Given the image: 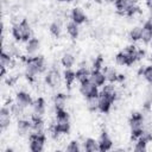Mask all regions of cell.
<instances>
[{
  "label": "cell",
  "instance_id": "6da1fadb",
  "mask_svg": "<svg viewBox=\"0 0 152 152\" xmlns=\"http://www.w3.org/2000/svg\"><path fill=\"white\" fill-rule=\"evenodd\" d=\"M45 69L46 64L43 56H32L25 59V76L28 81H33L36 75L44 72Z\"/></svg>",
  "mask_w": 152,
  "mask_h": 152
},
{
  "label": "cell",
  "instance_id": "7a4b0ae2",
  "mask_svg": "<svg viewBox=\"0 0 152 152\" xmlns=\"http://www.w3.org/2000/svg\"><path fill=\"white\" fill-rule=\"evenodd\" d=\"M56 113V120L55 124L51 126L50 132L53 138L59 137L61 134H66L70 129V116L65 109L62 110H55Z\"/></svg>",
  "mask_w": 152,
  "mask_h": 152
},
{
  "label": "cell",
  "instance_id": "3957f363",
  "mask_svg": "<svg viewBox=\"0 0 152 152\" xmlns=\"http://www.w3.org/2000/svg\"><path fill=\"white\" fill-rule=\"evenodd\" d=\"M145 56L144 50H138L134 45H129L115 56V62L120 65H131Z\"/></svg>",
  "mask_w": 152,
  "mask_h": 152
},
{
  "label": "cell",
  "instance_id": "277c9868",
  "mask_svg": "<svg viewBox=\"0 0 152 152\" xmlns=\"http://www.w3.org/2000/svg\"><path fill=\"white\" fill-rule=\"evenodd\" d=\"M116 100V91L114 86H103L101 93H99V110L101 113H108L113 102Z\"/></svg>",
  "mask_w": 152,
  "mask_h": 152
},
{
  "label": "cell",
  "instance_id": "5b68a950",
  "mask_svg": "<svg viewBox=\"0 0 152 152\" xmlns=\"http://www.w3.org/2000/svg\"><path fill=\"white\" fill-rule=\"evenodd\" d=\"M12 36L17 42H27L30 38H32V30L31 25L27 21V19H23L18 23H15L12 26Z\"/></svg>",
  "mask_w": 152,
  "mask_h": 152
},
{
  "label": "cell",
  "instance_id": "8992f818",
  "mask_svg": "<svg viewBox=\"0 0 152 152\" xmlns=\"http://www.w3.org/2000/svg\"><path fill=\"white\" fill-rule=\"evenodd\" d=\"M129 127H131L132 137L134 139H138L142 134V132L146 129L145 128V118H144V114L140 113V112L132 113L131 119H129Z\"/></svg>",
  "mask_w": 152,
  "mask_h": 152
},
{
  "label": "cell",
  "instance_id": "52a82bcc",
  "mask_svg": "<svg viewBox=\"0 0 152 152\" xmlns=\"http://www.w3.org/2000/svg\"><path fill=\"white\" fill-rule=\"evenodd\" d=\"M115 6L121 14H126L129 17L139 12L137 0H115Z\"/></svg>",
  "mask_w": 152,
  "mask_h": 152
},
{
  "label": "cell",
  "instance_id": "ba28073f",
  "mask_svg": "<svg viewBox=\"0 0 152 152\" xmlns=\"http://www.w3.org/2000/svg\"><path fill=\"white\" fill-rule=\"evenodd\" d=\"M45 141H46V135L44 132L43 133L32 132L28 135V142H30L28 146H30V150L33 152H42L44 150Z\"/></svg>",
  "mask_w": 152,
  "mask_h": 152
},
{
  "label": "cell",
  "instance_id": "9c48e42d",
  "mask_svg": "<svg viewBox=\"0 0 152 152\" xmlns=\"http://www.w3.org/2000/svg\"><path fill=\"white\" fill-rule=\"evenodd\" d=\"M80 93L86 97H91V96H97L99 95V87H96L94 83H91L89 80L81 82L80 83Z\"/></svg>",
  "mask_w": 152,
  "mask_h": 152
},
{
  "label": "cell",
  "instance_id": "30bf717a",
  "mask_svg": "<svg viewBox=\"0 0 152 152\" xmlns=\"http://www.w3.org/2000/svg\"><path fill=\"white\" fill-rule=\"evenodd\" d=\"M45 82H46V84H48L49 87H51V88L58 87L59 83H61V74H59L58 69H56L55 66L51 68V69L48 71L46 76H45Z\"/></svg>",
  "mask_w": 152,
  "mask_h": 152
},
{
  "label": "cell",
  "instance_id": "8fae6325",
  "mask_svg": "<svg viewBox=\"0 0 152 152\" xmlns=\"http://www.w3.org/2000/svg\"><path fill=\"white\" fill-rule=\"evenodd\" d=\"M17 129H18V134L21 137L30 135L32 133V120L31 119H19Z\"/></svg>",
  "mask_w": 152,
  "mask_h": 152
},
{
  "label": "cell",
  "instance_id": "7c38bea8",
  "mask_svg": "<svg viewBox=\"0 0 152 152\" xmlns=\"http://www.w3.org/2000/svg\"><path fill=\"white\" fill-rule=\"evenodd\" d=\"M14 101H15L19 106H21L24 109L31 107L32 103H33V100H32L31 95H30L28 93L24 91V90H20V91L17 93V95H15V100H14Z\"/></svg>",
  "mask_w": 152,
  "mask_h": 152
},
{
  "label": "cell",
  "instance_id": "4fadbf2b",
  "mask_svg": "<svg viewBox=\"0 0 152 152\" xmlns=\"http://www.w3.org/2000/svg\"><path fill=\"white\" fill-rule=\"evenodd\" d=\"M11 116H12V114H11L10 107L2 106L0 109V128H1V131H5L10 126Z\"/></svg>",
  "mask_w": 152,
  "mask_h": 152
},
{
  "label": "cell",
  "instance_id": "5bb4252c",
  "mask_svg": "<svg viewBox=\"0 0 152 152\" xmlns=\"http://www.w3.org/2000/svg\"><path fill=\"white\" fill-rule=\"evenodd\" d=\"M89 81L94 83L96 87H103L104 83L107 82L102 70H91L89 75Z\"/></svg>",
  "mask_w": 152,
  "mask_h": 152
},
{
  "label": "cell",
  "instance_id": "9a60e30c",
  "mask_svg": "<svg viewBox=\"0 0 152 152\" xmlns=\"http://www.w3.org/2000/svg\"><path fill=\"white\" fill-rule=\"evenodd\" d=\"M32 115H37V116H43L46 109V104H45V100L43 97H38L37 100L33 101L32 103Z\"/></svg>",
  "mask_w": 152,
  "mask_h": 152
},
{
  "label": "cell",
  "instance_id": "2e32d148",
  "mask_svg": "<svg viewBox=\"0 0 152 152\" xmlns=\"http://www.w3.org/2000/svg\"><path fill=\"white\" fill-rule=\"evenodd\" d=\"M97 141H99L100 151H102V152L109 151V150L112 148V146H113V141H112L109 134H108L106 131H103V132L101 133V135H100V138H99Z\"/></svg>",
  "mask_w": 152,
  "mask_h": 152
},
{
  "label": "cell",
  "instance_id": "e0dca14e",
  "mask_svg": "<svg viewBox=\"0 0 152 152\" xmlns=\"http://www.w3.org/2000/svg\"><path fill=\"white\" fill-rule=\"evenodd\" d=\"M140 40H142L145 44H148L152 42V25L150 23V20H147L142 26H141V38Z\"/></svg>",
  "mask_w": 152,
  "mask_h": 152
},
{
  "label": "cell",
  "instance_id": "ac0fdd59",
  "mask_svg": "<svg viewBox=\"0 0 152 152\" xmlns=\"http://www.w3.org/2000/svg\"><path fill=\"white\" fill-rule=\"evenodd\" d=\"M39 48H40V42H39V39L32 37V38H30V39L26 42L25 51H26L27 55H31V56H32V55H34V53L39 50Z\"/></svg>",
  "mask_w": 152,
  "mask_h": 152
},
{
  "label": "cell",
  "instance_id": "d6986e66",
  "mask_svg": "<svg viewBox=\"0 0 152 152\" xmlns=\"http://www.w3.org/2000/svg\"><path fill=\"white\" fill-rule=\"evenodd\" d=\"M102 72L106 77V81L109 82V83H114V82H118L119 81V75L118 71L112 68V66H103L102 68Z\"/></svg>",
  "mask_w": 152,
  "mask_h": 152
},
{
  "label": "cell",
  "instance_id": "ffe728a7",
  "mask_svg": "<svg viewBox=\"0 0 152 152\" xmlns=\"http://www.w3.org/2000/svg\"><path fill=\"white\" fill-rule=\"evenodd\" d=\"M70 17H71V20L75 21L76 24L81 25L83 24L86 20H87V15L86 13L80 8V7H75L71 10V13H70Z\"/></svg>",
  "mask_w": 152,
  "mask_h": 152
},
{
  "label": "cell",
  "instance_id": "44dd1931",
  "mask_svg": "<svg viewBox=\"0 0 152 152\" xmlns=\"http://www.w3.org/2000/svg\"><path fill=\"white\" fill-rule=\"evenodd\" d=\"M66 102H68V97H66L65 94H63V93L56 94L55 97H53V107H55V110L65 109Z\"/></svg>",
  "mask_w": 152,
  "mask_h": 152
},
{
  "label": "cell",
  "instance_id": "7402d4cb",
  "mask_svg": "<svg viewBox=\"0 0 152 152\" xmlns=\"http://www.w3.org/2000/svg\"><path fill=\"white\" fill-rule=\"evenodd\" d=\"M12 56L8 55L5 51H1V57H0V68H1V76H5L6 69L12 64Z\"/></svg>",
  "mask_w": 152,
  "mask_h": 152
},
{
  "label": "cell",
  "instance_id": "603a6c76",
  "mask_svg": "<svg viewBox=\"0 0 152 152\" xmlns=\"http://www.w3.org/2000/svg\"><path fill=\"white\" fill-rule=\"evenodd\" d=\"M82 148L87 152H96V151H100V147H99V141L93 139V138H87L84 141H83V146Z\"/></svg>",
  "mask_w": 152,
  "mask_h": 152
},
{
  "label": "cell",
  "instance_id": "cb8c5ba5",
  "mask_svg": "<svg viewBox=\"0 0 152 152\" xmlns=\"http://www.w3.org/2000/svg\"><path fill=\"white\" fill-rule=\"evenodd\" d=\"M76 72V80L81 83V82H84L87 80H89V75H90V71L89 69L86 66V65H80L78 69L75 71Z\"/></svg>",
  "mask_w": 152,
  "mask_h": 152
},
{
  "label": "cell",
  "instance_id": "d4e9b609",
  "mask_svg": "<svg viewBox=\"0 0 152 152\" xmlns=\"http://www.w3.org/2000/svg\"><path fill=\"white\" fill-rule=\"evenodd\" d=\"M66 32H68V34L72 38V39H76L77 37H78V34H80V25L78 24H76L75 21H69L68 24H66Z\"/></svg>",
  "mask_w": 152,
  "mask_h": 152
},
{
  "label": "cell",
  "instance_id": "484cf974",
  "mask_svg": "<svg viewBox=\"0 0 152 152\" xmlns=\"http://www.w3.org/2000/svg\"><path fill=\"white\" fill-rule=\"evenodd\" d=\"M61 63L65 69H71L75 64V56L70 52H65L61 58Z\"/></svg>",
  "mask_w": 152,
  "mask_h": 152
},
{
  "label": "cell",
  "instance_id": "4316f807",
  "mask_svg": "<svg viewBox=\"0 0 152 152\" xmlns=\"http://www.w3.org/2000/svg\"><path fill=\"white\" fill-rule=\"evenodd\" d=\"M63 75H64L65 84H66L68 89H70L71 86H72V83H74L75 80H76V72H75L74 70H71V69H65V71H64Z\"/></svg>",
  "mask_w": 152,
  "mask_h": 152
},
{
  "label": "cell",
  "instance_id": "83f0119b",
  "mask_svg": "<svg viewBox=\"0 0 152 152\" xmlns=\"http://www.w3.org/2000/svg\"><path fill=\"white\" fill-rule=\"evenodd\" d=\"M49 30H50V33H51L53 37L58 38V37L61 36V33H62V23H61L59 20L52 21V23L50 24Z\"/></svg>",
  "mask_w": 152,
  "mask_h": 152
},
{
  "label": "cell",
  "instance_id": "f1b7e54d",
  "mask_svg": "<svg viewBox=\"0 0 152 152\" xmlns=\"http://www.w3.org/2000/svg\"><path fill=\"white\" fill-rule=\"evenodd\" d=\"M8 107H10V110H11L12 116H15V118H21V116H23L25 109H24L21 106H19L15 101H14L12 104H10Z\"/></svg>",
  "mask_w": 152,
  "mask_h": 152
},
{
  "label": "cell",
  "instance_id": "f546056e",
  "mask_svg": "<svg viewBox=\"0 0 152 152\" xmlns=\"http://www.w3.org/2000/svg\"><path fill=\"white\" fill-rule=\"evenodd\" d=\"M1 51L7 52V53H8V55H11L12 57H17V56H19L18 48H17V46H15V44H13V43H8L7 45H4Z\"/></svg>",
  "mask_w": 152,
  "mask_h": 152
},
{
  "label": "cell",
  "instance_id": "4dcf8cb0",
  "mask_svg": "<svg viewBox=\"0 0 152 152\" xmlns=\"http://www.w3.org/2000/svg\"><path fill=\"white\" fill-rule=\"evenodd\" d=\"M87 108L91 112H95L99 109V95L87 99Z\"/></svg>",
  "mask_w": 152,
  "mask_h": 152
},
{
  "label": "cell",
  "instance_id": "1f68e13d",
  "mask_svg": "<svg viewBox=\"0 0 152 152\" xmlns=\"http://www.w3.org/2000/svg\"><path fill=\"white\" fill-rule=\"evenodd\" d=\"M129 39L132 42H138L140 40L141 38V26H134L131 31H129V34H128Z\"/></svg>",
  "mask_w": 152,
  "mask_h": 152
},
{
  "label": "cell",
  "instance_id": "d6a6232c",
  "mask_svg": "<svg viewBox=\"0 0 152 152\" xmlns=\"http://www.w3.org/2000/svg\"><path fill=\"white\" fill-rule=\"evenodd\" d=\"M151 107H152V88H150L145 95V101H144V110L145 112H150L151 110Z\"/></svg>",
  "mask_w": 152,
  "mask_h": 152
},
{
  "label": "cell",
  "instance_id": "836d02e7",
  "mask_svg": "<svg viewBox=\"0 0 152 152\" xmlns=\"http://www.w3.org/2000/svg\"><path fill=\"white\" fill-rule=\"evenodd\" d=\"M147 141L146 140H144V139H141V138H138L137 139V142H135V145H134V147H133V150L134 151H137V152H142V151H146L147 150Z\"/></svg>",
  "mask_w": 152,
  "mask_h": 152
},
{
  "label": "cell",
  "instance_id": "e575fe53",
  "mask_svg": "<svg viewBox=\"0 0 152 152\" xmlns=\"http://www.w3.org/2000/svg\"><path fill=\"white\" fill-rule=\"evenodd\" d=\"M65 150H66L68 152H80V151L83 150V148H82L81 144H80L77 140H71V141L66 145Z\"/></svg>",
  "mask_w": 152,
  "mask_h": 152
},
{
  "label": "cell",
  "instance_id": "d590c367",
  "mask_svg": "<svg viewBox=\"0 0 152 152\" xmlns=\"http://www.w3.org/2000/svg\"><path fill=\"white\" fill-rule=\"evenodd\" d=\"M140 74L142 75V77L150 84H152V65H148V66H145L144 69H141L140 70Z\"/></svg>",
  "mask_w": 152,
  "mask_h": 152
},
{
  "label": "cell",
  "instance_id": "8d00e7d4",
  "mask_svg": "<svg viewBox=\"0 0 152 152\" xmlns=\"http://www.w3.org/2000/svg\"><path fill=\"white\" fill-rule=\"evenodd\" d=\"M102 68H103V58L101 56H97L93 62V70H101Z\"/></svg>",
  "mask_w": 152,
  "mask_h": 152
},
{
  "label": "cell",
  "instance_id": "74e56055",
  "mask_svg": "<svg viewBox=\"0 0 152 152\" xmlns=\"http://www.w3.org/2000/svg\"><path fill=\"white\" fill-rule=\"evenodd\" d=\"M147 5H148L150 11H151V14H152V0H147Z\"/></svg>",
  "mask_w": 152,
  "mask_h": 152
},
{
  "label": "cell",
  "instance_id": "f35d334b",
  "mask_svg": "<svg viewBox=\"0 0 152 152\" xmlns=\"http://www.w3.org/2000/svg\"><path fill=\"white\" fill-rule=\"evenodd\" d=\"M13 151H14L13 148H6V150H5V152H13Z\"/></svg>",
  "mask_w": 152,
  "mask_h": 152
},
{
  "label": "cell",
  "instance_id": "ab89813d",
  "mask_svg": "<svg viewBox=\"0 0 152 152\" xmlns=\"http://www.w3.org/2000/svg\"><path fill=\"white\" fill-rule=\"evenodd\" d=\"M150 62H151V65H152V53H151V56H150Z\"/></svg>",
  "mask_w": 152,
  "mask_h": 152
},
{
  "label": "cell",
  "instance_id": "60d3db41",
  "mask_svg": "<svg viewBox=\"0 0 152 152\" xmlns=\"http://www.w3.org/2000/svg\"><path fill=\"white\" fill-rule=\"evenodd\" d=\"M59 1H65V2H69V1H72V0H59Z\"/></svg>",
  "mask_w": 152,
  "mask_h": 152
},
{
  "label": "cell",
  "instance_id": "b9f144b4",
  "mask_svg": "<svg viewBox=\"0 0 152 152\" xmlns=\"http://www.w3.org/2000/svg\"><path fill=\"white\" fill-rule=\"evenodd\" d=\"M148 20H150V23H151V25H152V17H151V18H150Z\"/></svg>",
  "mask_w": 152,
  "mask_h": 152
},
{
  "label": "cell",
  "instance_id": "7bdbcfd3",
  "mask_svg": "<svg viewBox=\"0 0 152 152\" xmlns=\"http://www.w3.org/2000/svg\"><path fill=\"white\" fill-rule=\"evenodd\" d=\"M104 1H113V0H104Z\"/></svg>",
  "mask_w": 152,
  "mask_h": 152
}]
</instances>
